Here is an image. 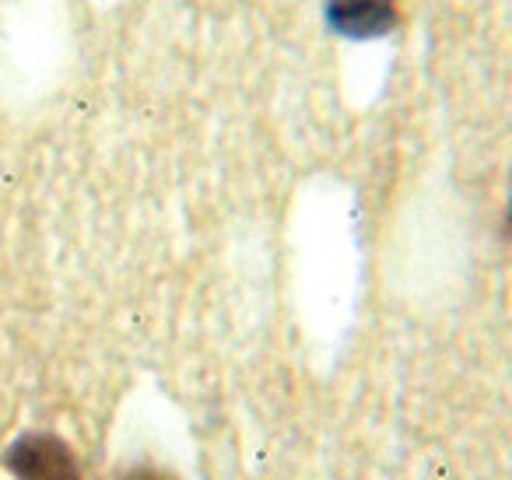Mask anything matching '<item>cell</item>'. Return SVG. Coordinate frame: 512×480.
<instances>
[{
    "label": "cell",
    "instance_id": "3",
    "mask_svg": "<svg viewBox=\"0 0 512 480\" xmlns=\"http://www.w3.org/2000/svg\"><path fill=\"white\" fill-rule=\"evenodd\" d=\"M123 480H176V477H169V473H162V470H134Z\"/></svg>",
    "mask_w": 512,
    "mask_h": 480
},
{
    "label": "cell",
    "instance_id": "2",
    "mask_svg": "<svg viewBox=\"0 0 512 480\" xmlns=\"http://www.w3.org/2000/svg\"><path fill=\"white\" fill-rule=\"evenodd\" d=\"M327 22L344 39H379L397 29L393 0H327Z\"/></svg>",
    "mask_w": 512,
    "mask_h": 480
},
{
    "label": "cell",
    "instance_id": "1",
    "mask_svg": "<svg viewBox=\"0 0 512 480\" xmlns=\"http://www.w3.org/2000/svg\"><path fill=\"white\" fill-rule=\"evenodd\" d=\"M8 466L18 480H81L74 452L53 435L18 438L8 452Z\"/></svg>",
    "mask_w": 512,
    "mask_h": 480
}]
</instances>
